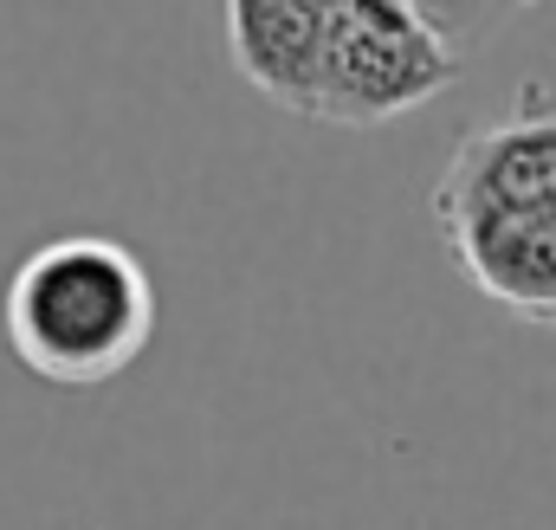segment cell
Listing matches in <instances>:
<instances>
[{
  "label": "cell",
  "mask_w": 556,
  "mask_h": 530,
  "mask_svg": "<svg viewBox=\"0 0 556 530\" xmlns=\"http://www.w3.org/2000/svg\"><path fill=\"white\" fill-rule=\"evenodd\" d=\"M0 330L26 376L104 389L155 337V278L111 234H59L13 265Z\"/></svg>",
  "instance_id": "6da1fadb"
},
{
  "label": "cell",
  "mask_w": 556,
  "mask_h": 530,
  "mask_svg": "<svg viewBox=\"0 0 556 530\" xmlns=\"http://www.w3.org/2000/svg\"><path fill=\"white\" fill-rule=\"evenodd\" d=\"M459 72L466 59L408 0H337L311 117L337 130H376L453 91Z\"/></svg>",
  "instance_id": "7a4b0ae2"
},
{
  "label": "cell",
  "mask_w": 556,
  "mask_h": 530,
  "mask_svg": "<svg viewBox=\"0 0 556 530\" xmlns=\"http://www.w3.org/2000/svg\"><path fill=\"white\" fill-rule=\"evenodd\" d=\"M433 227L472 214H531L556 207V91L525 85L505 117H485L453 142L433 181Z\"/></svg>",
  "instance_id": "3957f363"
},
{
  "label": "cell",
  "mask_w": 556,
  "mask_h": 530,
  "mask_svg": "<svg viewBox=\"0 0 556 530\" xmlns=\"http://www.w3.org/2000/svg\"><path fill=\"white\" fill-rule=\"evenodd\" d=\"M440 240L479 298H492L525 324L556 330V207L440 220Z\"/></svg>",
  "instance_id": "277c9868"
},
{
  "label": "cell",
  "mask_w": 556,
  "mask_h": 530,
  "mask_svg": "<svg viewBox=\"0 0 556 530\" xmlns=\"http://www.w3.org/2000/svg\"><path fill=\"white\" fill-rule=\"evenodd\" d=\"M330 13H337V0H220L233 72L266 104L291 111V117H311Z\"/></svg>",
  "instance_id": "5b68a950"
},
{
  "label": "cell",
  "mask_w": 556,
  "mask_h": 530,
  "mask_svg": "<svg viewBox=\"0 0 556 530\" xmlns=\"http://www.w3.org/2000/svg\"><path fill=\"white\" fill-rule=\"evenodd\" d=\"M420 20L466 59V52H479L485 39H498L525 7H538V0H408Z\"/></svg>",
  "instance_id": "8992f818"
}]
</instances>
